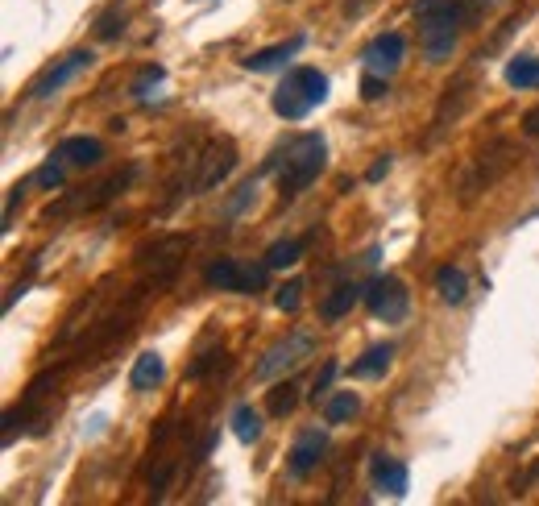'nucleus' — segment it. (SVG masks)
<instances>
[{"label":"nucleus","instance_id":"nucleus-1","mask_svg":"<svg viewBox=\"0 0 539 506\" xmlns=\"http://www.w3.org/2000/svg\"><path fill=\"white\" fill-rule=\"evenodd\" d=\"M461 5L457 0H419L415 17H419V34H423V54L428 63H444L457 50V25H461Z\"/></svg>","mask_w":539,"mask_h":506},{"label":"nucleus","instance_id":"nucleus-2","mask_svg":"<svg viewBox=\"0 0 539 506\" xmlns=\"http://www.w3.org/2000/svg\"><path fill=\"white\" fill-rule=\"evenodd\" d=\"M324 158H328V146L320 133H303L295 142L282 150V171H278V187L282 195H299L303 187H311L324 171Z\"/></svg>","mask_w":539,"mask_h":506},{"label":"nucleus","instance_id":"nucleus-3","mask_svg":"<svg viewBox=\"0 0 539 506\" xmlns=\"http://www.w3.org/2000/svg\"><path fill=\"white\" fill-rule=\"evenodd\" d=\"M328 100V79L316 71V67H295L282 88L274 92V112L282 121H303L311 108Z\"/></svg>","mask_w":539,"mask_h":506},{"label":"nucleus","instance_id":"nucleus-4","mask_svg":"<svg viewBox=\"0 0 539 506\" xmlns=\"http://www.w3.org/2000/svg\"><path fill=\"white\" fill-rule=\"evenodd\" d=\"M191 183H187V195H204L212 187H220L224 179H229L237 171V146L229 142V137H212V142L191 158Z\"/></svg>","mask_w":539,"mask_h":506},{"label":"nucleus","instance_id":"nucleus-5","mask_svg":"<svg viewBox=\"0 0 539 506\" xmlns=\"http://www.w3.org/2000/svg\"><path fill=\"white\" fill-rule=\"evenodd\" d=\"M510 162H515V146H510V142H490L486 150L473 158V166L461 179V204H473L481 191H490L510 171Z\"/></svg>","mask_w":539,"mask_h":506},{"label":"nucleus","instance_id":"nucleus-6","mask_svg":"<svg viewBox=\"0 0 539 506\" xmlns=\"http://www.w3.org/2000/svg\"><path fill=\"white\" fill-rule=\"evenodd\" d=\"M311 353H316V336H311V332H291L287 341H278V345H270L262 353V361L253 365V382H274L282 374H291V370H299Z\"/></svg>","mask_w":539,"mask_h":506},{"label":"nucleus","instance_id":"nucleus-7","mask_svg":"<svg viewBox=\"0 0 539 506\" xmlns=\"http://www.w3.org/2000/svg\"><path fill=\"white\" fill-rule=\"evenodd\" d=\"M137 179V166H129V171H117V175H108L104 183H96V187H88L83 195H67V200H59V204H50L46 208V216L54 220V216H75V212H96V208H104V204H112L117 195L129 187Z\"/></svg>","mask_w":539,"mask_h":506},{"label":"nucleus","instance_id":"nucleus-8","mask_svg":"<svg viewBox=\"0 0 539 506\" xmlns=\"http://www.w3.org/2000/svg\"><path fill=\"white\" fill-rule=\"evenodd\" d=\"M266 270L270 266H237L233 258H220L208 266V287L216 291H237V295H258L266 287Z\"/></svg>","mask_w":539,"mask_h":506},{"label":"nucleus","instance_id":"nucleus-9","mask_svg":"<svg viewBox=\"0 0 539 506\" xmlns=\"http://www.w3.org/2000/svg\"><path fill=\"white\" fill-rule=\"evenodd\" d=\"M183 258H187V237H162L150 249H141V270H146L154 283H170V278L179 274Z\"/></svg>","mask_w":539,"mask_h":506},{"label":"nucleus","instance_id":"nucleus-10","mask_svg":"<svg viewBox=\"0 0 539 506\" xmlns=\"http://www.w3.org/2000/svg\"><path fill=\"white\" fill-rule=\"evenodd\" d=\"M365 303H370V312L386 324H399L411 307V291L403 287V278H374V287L365 291Z\"/></svg>","mask_w":539,"mask_h":506},{"label":"nucleus","instance_id":"nucleus-11","mask_svg":"<svg viewBox=\"0 0 539 506\" xmlns=\"http://www.w3.org/2000/svg\"><path fill=\"white\" fill-rule=\"evenodd\" d=\"M92 59H96L92 50H71L67 59H59V63H54V67L34 83V100H50L54 92H63L75 75H83V71L92 67Z\"/></svg>","mask_w":539,"mask_h":506},{"label":"nucleus","instance_id":"nucleus-12","mask_svg":"<svg viewBox=\"0 0 539 506\" xmlns=\"http://www.w3.org/2000/svg\"><path fill=\"white\" fill-rule=\"evenodd\" d=\"M403 54H407V38L403 34H382V38H374L370 46H365L361 59H365V71L390 75V71H399Z\"/></svg>","mask_w":539,"mask_h":506},{"label":"nucleus","instance_id":"nucleus-13","mask_svg":"<svg viewBox=\"0 0 539 506\" xmlns=\"http://www.w3.org/2000/svg\"><path fill=\"white\" fill-rule=\"evenodd\" d=\"M54 154H59L67 166H75V171H92V166L104 162V142L100 137H67Z\"/></svg>","mask_w":539,"mask_h":506},{"label":"nucleus","instance_id":"nucleus-14","mask_svg":"<svg viewBox=\"0 0 539 506\" xmlns=\"http://www.w3.org/2000/svg\"><path fill=\"white\" fill-rule=\"evenodd\" d=\"M370 477H374V486L386 490L390 498H403L407 494V465L386 457V453H374L370 457Z\"/></svg>","mask_w":539,"mask_h":506},{"label":"nucleus","instance_id":"nucleus-15","mask_svg":"<svg viewBox=\"0 0 539 506\" xmlns=\"http://www.w3.org/2000/svg\"><path fill=\"white\" fill-rule=\"evenodd\" d=\"M324 453H328L324 432H303L295 440V448H291V477H307L311 469L324 461Z\"/></svg>","mask_w":539,"mask_h":506},{"label":"nucleus","instance_id":"nucleus-16","mask_svg":"<svg viewBox=\"0 0 539 506\" xmlns=\"http://www.w3.org/2000/svg\"><path fill=\"white\" fill-rule=\"evenodd\" d=\"M299 50H303V38H291V42H278V46H266V50H253L249 59H241V67L262 75V71H274V67H287V59H295Z\"/></svg>","mask_w":539,"mask_h":506},{"label":"nucleus","instance_id":"nucleus-17","mask_svg":"<svg viewBox=\"0 0 539 506\" xmlns=\"http://www.w3.org/2000/svg\"><path fill=\"white\" fill-rule=\"evenodd\" d=\"M361 295H365V291H361L357 283H340V287H332V291L324 295V303H320V320L332 324V320H340V316H349L353 307L361 303Z\"/></svg>","mask_w":539,"mask_h":506},{"label":"nucleus","instance_id":"nucleus-18","mask_svg":"<svg viewBox=\"0 0 539 506\" xmlns=\"http://www.w3.org/2000/svg\"><path fill=\"white\" fill-rule=\"evenodd\" d=\"M436 291H440V299L444 303H465V295H469V278H465V270L461 266H440L436 270Z\"/></svg>","mask_w":539,"mask_h":506},{"label":"nucleus","instance_id":"nucleus-19","mask_svg":"<svg viewBox=\"0 0 539 506\" xmlns=\"http://www.w3.org/2000/svg\"><path fill=\"white\" fill-rule=\"evenodd\" d=\"M162 374H166L162 357H158V353H141V357L133 361V374H129V382H133V390H154V386L162 382Z\"/></svg>","mask_w":539,"mask_h":506},{"label":"nucleus","instance_id":"nucleus-20","mask_svg":"<svg viewBox=\"0 0 539 506\" xmlns=\"http://www.w3.org/2000/svg\"><path fill=\"white\" fill-rule=\"evenodd\" d=\"M506 83L510 88H539V59L535 54H519V59L506 63Z\"/></svg>","mask_w":539,"mask_h":506},{"label":"nucleus","instance_id":"nucleus-21","mask_svg":"<svg viewBox=\"0 0 539 506\" xmlns=\"http://www.w3.org/2000/svg\"><path fill=\"white\" fill-rule=\"evenodd\" d=\"M390 357H394V349H390V345H374V349H365V353L353 361V378H378V374H386V370H390Z\"/></svg>","mask_w":539,"mask_h":506},{"label":"nucleus","instance_id":"nucleus-22","mask_svg":"<svg viewBox=\"0 0 539 506\" xmlns=\"http://www.w3.org/2000/svg\"><path fill=\"white\" fill-rule=\"evenodd\" d=\"M233 432H237V440L241 444H253V440H258L262 436V411L258 407H237L233 411Z\"/></svg>","mask_w":539,"mask_h":506},{"label":"nucleus","instance_id":"nucleus-23","mask_svg":"<svg viewBox=\"0 0 539 506\" xmlns=\"http://www.w3.org/2000/svg\"><path fill=\"white\" fill-rule=\"evenodd\" d=\"M295 407H299V386H295V382H278L270 395H266V411L278 415V419H282V415H291Z\"/></svg>","mask_w":539,"mask_h":506},{"label":"nucleus","instance_id":"nucleus-24","mask_svg":"<svg viewBox=\"0 0 539 506\" xmlns=\"http://www.w3.org/2000/svg\"><path fill=\"white\" fill-rule=\"evenodd\" d=\"M357 407H361V399L353 395V390H340V395H332L324 403V419H328V424H345V419L357 415Z\"/></svg>","mask_w":539,"mask_h":506},{"label":"nucleus","instance_id":"nucleus-25","mask_svg":"<svg viewBox=\"0 0 539 506\" xmlns=\"http://www.w3.org/2000/svg\"><path fill=\"white\" fill-rule=\"evenodd\" d=\"M299 253H303V241H274L270 245V253H266V266L270 270H287V266H295L299 262Z\"/></svg>","mask_w":539,"mask_h":506},{"label":"nucleus","instance_id":"nucleus-26","mask_svg":"<svg viewBox=\"0 0 539 506\" xmlns=\"http://www.w3.org/2000/svg\"><path fill=\"white\" fill-rule=\"evenodd\" d=\"M63 179H67V162H63L59 154H54V158L42 166V171L34 175V183H38V187H46V191H59V187H63Z\"/></svg>","mask_w":539,"mask_h":506},{"label":"nucleus","instance_id":"nucleus-27","mask_svg":"<svg viewBox=\"0 0 539 506\" xmlns=\"http://www.w3.org/2000/svg\"><path fill=\"white\" fill-rule=\"evenodd\" d=\"M274 303L282 307V312H299V303H303V283H299V278H291L287 287H278Z\"/></svg>","mask_w":539,"mask_h":506},{"label":"nucleus","instance_id":"nucleus-28","mask_svg":"<svg viewBox=\"0 0 539 506\" xmlns=\"http://www.w3.org/2000/svg\"><path fill=\"white\" fill-rule=\"evenodd\" d=\"M390 92V83H386V75H378V71H365V79H361V100H382Z\"/></svg>","mask_w":539,"mask_h":506},{"label":"nucleus","instance_id":"nucleus-29","mask_svg":"<svg viewBox=\"0 0 539 506\" xmlns=\"http://www.w3.org/2000/svg\"><path fill=\"white\" fill-rule=\"evenodd\" d=\"M121 30H125V17H121V13H104V17L96 21V38H100V42H112Z\"/></svg>","mask_w":539,"mask_h":506},{"label":"nucleus","instance_id":"nucleus-30","mask_svg":"<svg viewBox=\"0 0 539 506\" xmlns=\"http://www.w3.org/2000/svg\"><path fill=\"white\" fill-rule=\"evenodd\" d=\"M154 83H162V67H146V71H141L137 83H133V96H146Z\"/></svg>","mask_w":539,"mask_h":506},{"label":"nucleus","instance_id":"nucleus-31","mask_svg":"<svg viewBox=\"0 0 539 506\" xmlns=\"http://www.w3.org/2000/svg\"><path fill=\"white\" fill-rule=\"evenodd\" d=\"M336 370H340V365H336V361H328V365H324V370L316 374V390H311V399H320V395H328V386H332Z\"/></svg>","mask_w":539,"mask_h":506},{"label":"nucleus","instance_id":"nucleus-32","mask_svg":"<svg viewBox=\"0 0 539 506\" xmlns=\"http://www.w3.org/2000/svg\"><path fill=\"white\" fill-rule=\"evenodd\" d=\"M170 473H175V465L162 461V465H158V473L150 477V490H154V498H162V490H166V482H170Z\"/></svg>","mask_w":539,"mask_h":506},{"label":"nucleus","instance_id":"nucleus-33","mask_svg":"<svg viewBox=\"0 0 539 506\" xmlns=\"http://www.w3.org/2000/svg\"><path fill=\"white\" fill-rule=\"evenodd\" d=\"M220 357H224V353H204V357H200V361H195V365H191V370H187V378H204V374L212 370V365H216Z\"/></svg>","mask_w":539,"mask_h":506},{"label":"nucleus","instance_id":"nucleus-34","mask_svg":"<svg viewBox=\"0 0 539 506\" xmlns=\"http://www.w3.org/2000/svg\"><path fill=\"white\" fill-rule=\"evenodd\" d=\"M523 133L539 142V104H535V108H527V117H523Z\"/></svg>","mask_w":539,"mask_h":506},{"label":"nucleus","instance_id":"nucleus-35","mask_svg":"<svg viewBox=\"0 0 539 506\" xmlns=\"http://www.w3.org/2000/svg\"><path fill=\"white\" fill-rule=\"evenodd\" d=\"M386 171H390V154H382V158H378V162L370 166V171H365V179H370V183H378V179H382Z\"/></svg>","mask_w":539,"mask_h":506}]
</instances>
